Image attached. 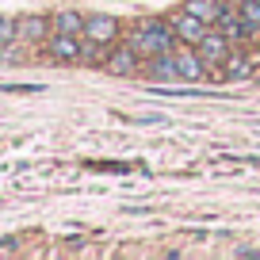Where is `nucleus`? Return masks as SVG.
Here are the masks:
<instances>
[{
  "instance_id": "nucleus-1",
  "label": "nucleus",
  "mask_w": 260,
  "mask_h": 260,
  "mask_svg": "<svg viewBox=\"0 0 260 260\" xmlns=\"http://www.w3.org/2000/svg\"><path fill=\"white\" fill-rule=\"evenodd\" d=\"M126 42L138 50L142 61H149V57H157V54H172V50H176V35H172L169 19H146V23H138L134 31H130Z\"/></svg>"
},
{
  "instance_id": "nucleus-2",
  "label": "nucleus",
  "mask_w": 260,
  "mask_h": 260,
  "mask_svg": "<svg viewBox=\"0 0 260 260\" xmlns=\"http://www.w3.org/2000/svg\"><path fill=\"white\" fill-rule=\"evenodd\" d=\"M46 54L61 65H73L84 61V35H61V31H50L46 39Z\"/></svg>"
},
{
  "instance_id": "nucleus-3",
  "label": "nucleus",
  "mask_w": 260,
  "mask_h": 260,
  "mask_svg": "<svg viewBox=\"0 0 260 260\" xmlns=\"http://www.w3.org/2000/svg\"><path fill=\"white\" fill-rule=\"evenodd\" d=\"M169 27H172V35H176V42H187V46H199V39L211 31V23H203V19L191 16L187 8L172 12V16H169Z\"/></svg>"
},
{
  "instance_id": "nucleus-4",
  "label": "nucleus",
  "mask_w": 260,
  "mask_h": 260,
  "mask_svg": "<svg viewBox=\"0 0 260 260\" xmlns=\"http://www.w3.org/2000/svg\"><path fill=\"white\" fill-rule=\"evenodd\" d=\"M84 39L100 42V46H111L119 39V19L107 16V12H88L84 16Z\"/></svg>"
},
{
  "instance_id": "nucleus-5",
  "label": "nucleus",
  "mask_w": 260,
  "mask_h": 260,
  "mask_svg": "<svg viewBox=\"0 0 260 260\" xmlns=\"http://www.w3.org/2000/svg\"><path fill=\"white\" fill-rule=\"evenodd\" d=\"M230 46H234V42H230L226 35L218 31V27H211V31H207L203 39H199V46H195V50L203 54V61L211 65V69H218V65H226V57L234 54V50H230Z\"/></svg>"
},
{
  "instance_id": "nucleus-6",
  "label": "nucleus",
  "mask_w": 260,
  "mask_h": 260,
  "mask_svg": "<svg viewBox=\"0 0 260 260\" xmlns=\"http://www.w3.org/2000/svg\"><path fill=\"white\" fill-rule=\"evenodd\" d=\"M142 65H146V61L138 57V50L126 42V46H119V50H111V54H107L104 69H107L111 77H138V73H142Z\"/></svg>"
},
{
  "instance_id": "nucleus-7",
  "label": "nucleus",
  "mask_w": 260,
  "mask_h": 260,
  "mask_svg": "<svg viewBox=\"0 0 260 260\" xmlns=\"http://www.w3.org/2000/svg\"><path fill=\"white\" fill-rule=\"evenodd\" d=\"M172 54H176V69H180V81H203V77L211 73V65L203 61V54H199L195 46H176Z\"/></svg>"
},
{
  "instance_id": "nucleus-8",
  "label": "nucleus",
  "mask_w": 260,
  "mask_h": 260,
  "mask_svg": "<svg viewBox=\"0 0 260 260\" xmlns=\"http://www.w3.org/2000/svg\"><path fill=\"white\" fill-rule=\"evenodd\" d=\"M214 27H218V31L226 35L230 42H249L252 35H256V27H249V23H245V16H241L237 8H226V12L218 16V23H214Z\"/></svg>"
},
{
  "instance_id": "nucleus-9",
  "label": "nucleus",
  "mask_w": 260,
  "mask_h": 260,
  "mask_svg": "<svg viewBox=\"0 0 260 260\" xmlns=\"http://www.w3.org/2000/svg\"><path fill=\"white\" fill-rule=\"evenodd\" d=\"M142 73L149 81H180V69H176V54H157L142 65Z\"/></svg>"
},
{
  "instance_id": "nucleus-10",
  "label": "nucleus",
  "mask_w": 260,
  "mask_h": 260,
  "mask_svg": "<svg viewBox=\"0 0 260 260\" xmlns=\"http://www.w3.org/2000/svg\"><path fill=\"white\" fill-rule=\"evenodd\" d=\"M184 8L191 12V16H199L203 23H211V27H214V23H218V16L226 12V4H222V0H187Z\"/></svg>"
},
{
  "instance_id": "nucleus-11",
  "label": "nucleus",
  "mask_w": 260,
  "mask_h": 260,
  "mask_svg": "<svg viewBox=\"0 0 260 260\" xmlns=\"http://www.w3.org/2000/svg\"><path fill=\"white\" fill-rule=\"evenodd\" d=\"M54 31H61V35H84V16H81V12H73V8L57 12V16H54Z\"/></svg>"
},
{
  "instance_id": "nucleus-12",
  "label": "nucleus",
  "mask_w": 260,
  "mask_h": 260,
  "mask_svg": "<svg viewBox=\"0 0 260 260\" xmlns=\"http://www.w3.org/2000/svg\"><path fill=\"white\" fill-rule=\"evenodd\" d=\"M222 77L226 81H241V77H252V61L245 54H230L226 65H222Z\"/></svg>"
},
{
  "instance_id": "nucleus-13",
  "label": "nucleus",
  "mask_w": 260,
  "mask_h": 260,
  "mask_svg": "<svg viewBox=\"0 0 260 260\" xmlns=\"http://www.w3.org/2000/svg\"><path fill=\"white\" fill-rule=\"evenodd\" d=\"M46 23H50V19H42V16H27V19H19V35H27V39H42V35H46Z\"/></svg>"
},
{
  "instance_id": "nucleus-14",
  "label": "nucleus",
  "mask_w": 260,
  "mask_h": 260,
  "mask_svg": "<svg viewBox=\"0 0 260 260\" xmlns=\"http://www.w3.org/2000/svg\"><path fill=\"white\" fill-rule=\"evenodd\" d=\"M237 12L245 16V23H249V27H256V31H260V0H241Z\"/></svg>"
},
{
  "instance_id": "nucleus-15",
  "label": "nucleus",
  "mask_w": 260,
  "mask_h": 260,
  "mask_svg": "<svg viewBox=\"0 0 260 260\" xmlns=\"http://www.w3.org/2000/svg\"><path fill=\"white\" fill-rule=\"evenodd\" d=\"M12 39H19V23L8 16H0V46H8Z\"/></svg>"
}]
</instances>
